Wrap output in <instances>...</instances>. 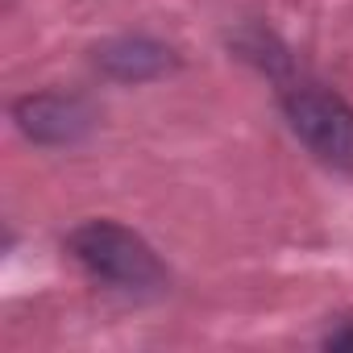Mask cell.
Wrapping results in <instances>:
<instances>
[{"label": "cell", "mask_w": 353, "mask_h": 353, "mask_svg": "<svg viewBox=\"0 0 353 353\" xmlns=\"http://www.w3.org/2000/svg\"><path fill=\"white\" fill-rule=\"evenodd\" d=\"M67 254L96 279L117 291H158L166 287V266L145 237L117 221H83L67 233Z\"/></svg>", "instance_id": "obj_1"}, {"label": "cell", "mask_w": 353, "mask_h": 353, "mask_svg": "<svg viewBox=\"0 0 353 353\" xmlns=\"http://www.w3.org/2000/svg\"><path fill=\"white\" fill-rule=\"evenodd\" d=\"M283 117L291 133L332 170H353V104L320 83H283Z\"/></svg>", "instance_id": "obj_2"}, {"label": "cell", "mask_w": 353, "mask_h": 353, "mask_svg": "<svg viewBox=\"0 0 353 353\" xmlns=\"http://www.w3.org/2000/svg\"><path fill=\"white\" fill-rule=\"evenodd\" d=\"M17 129L34 145H79L96 129V108L67 92H30L13 104Z\"/></svg>", "instance_id": "obj_3"}, {"label": "cell", "mask_w": 353, "mask_h": 353, "mask_svg": "<svg viewBox=\"0 0 353 353\" xmlns=\"http://www.w3.org/2000/svg\"><path fill=\"white\" fill-rule=\"evenodd\" d=\"M92 63L117 83H154L179 67V59H174V50L166 42L145 38V34H125V38L100 42Z\"/></svg>", "instance_id": "obj_4"}, {"label": "cell", "mask_w": 353, "mask_h": 353, "mask_svg": "<svg viewBox=\"0 0 353 353\" xmlns=\"http://www.w3.org/2000/svg\"><path fill=\"white\" fill-rule=\"evenodd\" d=\"M324 345H328V349H353V324H345V328H332V332L324 336Z\"/></svg>", "instance_id": "obj_5"}]
</instances>
